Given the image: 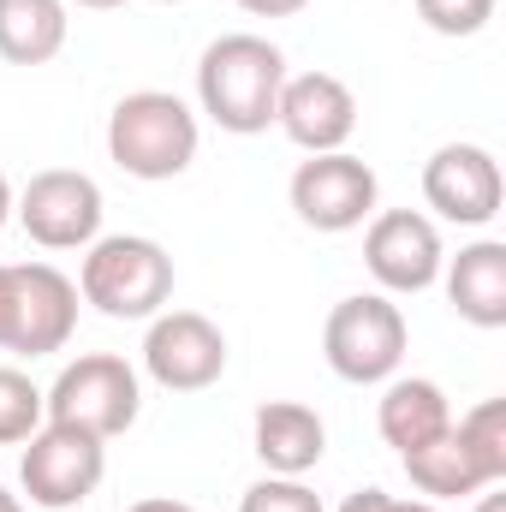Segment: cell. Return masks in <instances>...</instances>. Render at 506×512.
<instances>
[{
  "label": "cell",
  "mask_w": 506,
  "mask_h": 512,
  "mask_svg": "<svg viewBox=\"0 0 506 512\" xmlns=\"http://www.w3.org/2000/svg\"><path fill=\"white\" fill-rule=\"evenodd\" d=\"M280 84H286V54L268 36H251V30L215 36L197 60V102L233 137H256V131L274 126Z\"/></svg>",
  "instance_id": "1"
},
{
  "label": "cell",
  "mask_w": 506,
  "mask_h": 512,
  "mask_svg": "<svg viewBox=\"0 0 506 512\" xmlns=\"http://www.w3.org/2000/svg\"><path fill=\"white\" fill-rule=\"evenodd\" d=\"M197 143H203L197 114L173 90H131L108 114V155H114V167L131 173V179H149V185L179 179L197 161Z\"/></svg>",
  "instance_id": "2"
},
{
  "label": "cell",
  "mask_w": 506,
  "mask_h": 512,
  "mask_svg": "<svg viewBox=\"0 0 506 512\" xmlns=\"http://www.w3.org/2000/svg\"><path fill=\"white\" fill-rule=\"evenodd\" d=\"M78 298L114 322H149L173 298V256L143 233H108V239L84 245Z\"/></svg>",
  "instance_id": "3"
},
{
  "label": "cell",
  "mask_w": 506,
  "mask_h": 512,
  "mask_svg": "<svg viewBox=\"0 0 506 512\" xmlns=\"http://www.w3.org/2000/svg\"><path fill=\"white\" fill-rule=\"evenodd\" d=\"M78 328V280L54 262H0V352L48 358Z\"/></svg>",
  "instance_id": "4"
},
{
  "label": "cell",
  "mask_w": 506,
  "mask_h": 512,
  "mask_svg": "<svg viewBox=\"0 0 506 512\" xmlns=\"http://www.w3.org/2000/svg\"><path fill=\"white\" fill-rule=\"evenodd\" d=\"M322 358L340 382L381 387L405 364V316L387 292H352L322 322Z\"/></svg>",
  "instance_id": "5"
},
{
  "label": "cell",
  "mask_w": 506,
  "mask_h": 512,
  "mask_svg": "<svg viewBox=\"0 0 506 512\" xmlns=\"http://www.w3.org/2000/svg\"><path fill=\"white\" fill-rule=\"evenodd\" d=\"M42 399H48V423H66V429L96 435V441H114V435H126L131 423H137V411H143V382H137V370H131L126 358L84 352V358H72L54 376V387Z\"/></svg>",
  "instance_id": "6"
},
{
  "label": "cell",
  "mask_w": 506,
  "mask_h": 512,
  "mask_svg": "<svg viewBox=\"0 0 506 512\" xmlns=\"http://www.w3.org/2000/svg\"><path fill=\"white\" fill-rule=\"evenodd\" d=\"M108 477V447L84 429H66V423H42L30 441H24V459H18V483L30 495V507L42 512H72L84 507Z\"/></svg>",
  "instance_id": "7"
},
{
  "label": "cell",
  "mask_w": 506,
  "mask_h": 512,
  "mask_svg": "<svg viewBox=\"0 0 506 512\" xmlns=\"http://www.w3.org/2000/svg\"><path fill=\"white\" fill-rule=\"evenodd\" d=\"M18 227L42 245V251H84L102 239V185L78 167H42L30 173V185L12 197Z\"/></svg>",
  "instance_id": "8"
},
{
  "label": "cell",
  "mask_w": 506,
  "mask_h": 512,
  "mask_svg": "<svg viewBox=\"0 0 506 512\" xmlns=\"http://www.w3.org/2000/svg\"><path fill=\"white\" fill-rule=\"evenodd\" d=\"M143 370L167 393H203L227 376V334L203 310H161L143 334Z\"/></svg>",
  "instance_id": "9"
},
{
  "label": "cell",
  "mask_w": 506,
  "mask_h": 512,
  "mask_svg": "<svg viewBox=\"0 0 506 512\" xmlns=\"http://www.w3.org/2000/svg\"><path fill=\"white\" fill-rule=\"evenodd\" d=\"M286 197H292V209H298L304 227H316V233H352V227H364L376 215L381 185H376V167L370 161L334 149V155L298 161Z\"/></svg>",
  "instance_id": "10"
},
{
  "label": "cell",
  "mask_w": 506,
  "mask_h": 512,
  "mask_svg": "<svg viewBox=\"0 0 506 512\" xmlns=\"http://www.w3.org/2000/svg\"><path fill=\"white\" fill-rule=\"evenodd\" d=\"M423 203L453 227H489L506 203L501 161L483 143H441L423 161Z\"/></svg>",
  "instance_id": "11"
},
{
  "label": "cell",
  "mask_w": 506,
  "mask_h": 512,
  "mask_svg": "<svg viewBox=\"0 0 506 512\" xmlns=\"http://www.w3.org/2000/svg\"><path fill=\"white\" fill-rule=\"evenodd\" d=\"M441 227L423 215V209H381L370 215V233H364V268L376 274L381 292H429L441 280Z\"/></svg>",
  "instance_id": "12"
},
{
  "label": "cell",
  "mask_w": 506,
  "mask_h": 512,
  "mask_svg": "<svg viewBox=\"0 0 506 512\" xmlns=\"http://www.w3.org/2000/svg\"><path fill=\"white\" fill-rule=\"evenodd\" d=\"M274 126L286 131L304 155H334V149H346L352 131H358V96H352L346 78H334V72H298V78L280 84Z\"/></svg>",
  "instance_id": "13"
},
{
  "label": "cell",
  "mask_w": 506,
  "mask_h": 512,
  "mask_svg": "<svg viewBox=\"0 0 506 512\" xmlns=\"http://www.w3.org/2000/svg\"><path fill=\"white\" fill-rule=\"evenodd\" d=\"M251 441H256V459L268 465V477H304L328 453V423L304 399H268L251 417Z\"/></svg>",
  "instance_id": "14"
},
{
  "label": "cell",
  "mask_w": 506,
  "mask_h": 512,
  "mask_svg": "<svg viewBox=\"0 0 506 512\" xmlns=\"http://www.w3.org/2000/svg\"><path fill=\"white\" fill-rule=\"evenodd\" d=\"M376 429L381 441L405 459V453H417V447H429L435 435L453 429V405H447L441 382H429V376H393V382H381Z\"/></svg>",
  "instance_id": "15"
},
{
  "label": "cell",
  "mask_w": 506,
  "mask_h": 512,
  "mask_svg": "<svg viewBox=\"0 0 506 512\" xmlns=\"http://www.w3.org/2000/svg\"><path fill=\"white\" fill-rule=\"evenodd\" d=\"M447 274V304L459 310V322L471 328H506V245L501 239H477L453 262H441Z\"/></svg>",
  "instance_id": "16"
},
{
  "label": "cell",
  "mask_w": 506,
  "mask_h": 512,
  "mask_svg": "<svg viewBox=\"0 0 506 512\" xmlns=\"http://www.w3.org/2000/svg\"><path fill=\"white\" fill-rule=\"evenodd\" d=\"M399 465H405L411 489H417L423 501H435V507H441V501H471V495H483V489H489V471L471 459V447L459 441V429L435 435L429 447L405 453Z\"/></svg>",
  "instance_id": "17"
},
{
  "label": "cell",
  "mask_w": 506,
  "mask_h": 512,
  "mask_svg": "<svg viewBox=\"0 0 506 512\" xmlns=\"http://www.w3.org/2000/svg\"><path fill=\"white\" fill-rule=\"evenodd\" d=\"M66 48V0H0V60L48 66Z\"/></svg>",
  "instance_id": "18"
},
{
  "label": "cell",
  "mask_w": 506,
  "mask_h": 512,
  "mask_svg": "<svg viewBox=\"0 0 506 512\" xmlns=\"http://www.w3.org/2000/svg\"><path fill=\"white\" fill-rule=\"evenodd\" d=\"M42 423H48V399H42V387L30 382L24 370L0 364V447L30 441Z\"/></svg>",
  "instance_id": "19"
},
{
  "label": "cell",
  "mask_w": 506,
  "mask_h": 512,
  "mask_svg": "<svg viewBox=\"0 0 506 512\" xmlns=\"http://www.w3.org/2000/svg\"><path fill=\"white\" fill-rule=\"evenodd\" d=\"M453 429H459V441L471 447V459L489 471V483H506V399L471 405Z\"/></svg>",
  "instance_id": "20"
},
{
  "label": "cell",
  "mask_w": 506,
  "mask_h": 512,
  "mask_svg": "<svg viewBox=\"0 0 506 512\" xmlns=\"http://www.w3.org/2000/svg\"><path fill=\"white\" fill-rule=\"evenodd\" d=\"M501 0H417V18L435 30V36H477L489 30Z\"/></svg>",
  "instance_id": "21"
},
{
  "label": "cell",
  "mask_w": 506,
  "mask_h": 512,
  "mask_svg": "<svg viewBox=\"0 0 506 512\" xmlns=\"http://www.w3.org/2000/svg\"><path fill=\"white\" fill-rule=\"evenodd\" d=\"M239 512H322V495L304 477H262L245 489Z\"/></svg>",
  "instance_id": "22"
},
{
  "label": "cell",
  "mask_w": 506,
  "mask_h": 512,
  "mask_svg": "<svg viewBox=\"0 0 506 512\" xmlns=\"http://www.w3.org/2000/svg\"><path fill=\"white\" fill-rule=\"evenodd\" d=\"M340 512H441L435 501H399V495H387V489H352Z\"/></svg>",
  "instance_id": "23"
},
{
  "label": "cell",
  "mask_w": 506,
  "mask_h": 512,
  "mask_svg": "<svg viewBox=\"0 0 506 512\" xmlns=\"http://www.w3.org/2000/svg\"><path fill=\"white\" fill-rule=\"evenodd\" d=\"M251 18H292V12H304L310 0H239Z\"/></svg>",
  "instance_id": "24"
},
{
  "label": "cell",
  "mask_w": 506,
  "mask_h": 512,
  "mask_svg": "<svg viewBox=\"0 0 506 512\" xmlns=\"http://www.w3.org/2000/svg\"><path fill=\"white\" fill-rule=\"evenodd\" d=\"M126 512H197V507H185V501H173V495H149V501H131Z\"/></svg>",
  "instance_id": "25"
},
{
  "label": "cell",
  "mask_w": 506,
  "mask_h": 512,
  "mask_svg": "<svg viewBox=\"0 0 506 512\" xmlns=\"http://www.w3.org/2000/svg\"><path fill=\"white\" fill-rule=\"evenodd\" d=\"M477 512H506V495H501V483H489V489L477 495Z\"/></svg>",
  "instance_id": "26"
},
{
  "label": "cell",
  "mask_w": 506,
  "mask_h": 512,
  "mask_svg": "<svg viewBox=\"0 0 506 512\" xmlns=\"http://www.w3.org/2000/svg\"><path fill=\"white\" fill-rule=\"evenodd\" d=\"M6 221H12V179L0 173V227H6Z\"/></svg>",
  "instance_id": "27"
},
{
  "label": "cell",
  "mask_w": 506,
  "mask_h": 512,
  "mask_svg": "<svg viewBox=\"0 0 506 512\" xmlns=\"http://www.w3.org/2000/svg\"><path fill=\"white\" fill-rule=\"evenodd\" d=\"M72 6H90V12H114V6H126V0H72Z\"/></svg>",
  "instance_id": "28"
},
{
  "label": "cell",
  "mask_w": 506,
  "mask_h": 512,
  "mask_svg": "<svg viewBox=\"0 0 506 512\" xmlns=\"http://www.w3.org/2000/svg\"><path fill=\"white\" fill-rule=\"evenodd\" d=\"M0 512H30V507H24L18 495H6V489H0Z\"/></svg>",
  "instance_id": "29"
},
{
  "label": "cell",
  "mask_w": 506,
  "mask_h": 512,
  "mask_svg": "<svg viewBox=\"0 0 506 512\" xmlns=\"http://www.w3.org/2000/svg\"><path fill=\"white\" fill-rule=\"evenodd\" d=\"M155 6H185V0H155Z\"/></svg>",
  "instance_id": "30"
}]
</instances>
